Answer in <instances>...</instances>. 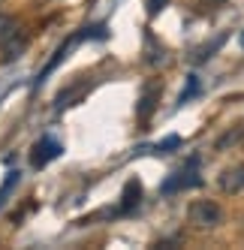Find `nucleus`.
<instances>
[{
  "mask_svg": "<svg viewBox=\"0 0 244 250\" xmlns=\"http://www.w3.org/2000/svg\"><path fill=\"white\" fill-rule=\"evenodd\" d=\"M139 196H142V184H139V181H130L127 190H124V211H130V208L139 202Z\"/></svg>",
  "mask_w": 244,
  "mask_h": 250,
  "instance_id": "7",
  "label": "nucleus"
},
{
  "mask_svg": "<svg viewBox=\"0 0 244 250\" xmlns=\"http://www.w3.org/2000/svg\"><path fill=\"white\" fill-rule=\"evenodd\" d=\"M193 184H199V178H184V172H178L172 181L163 184V193H175L178 187H193Z\"/></svg>",
  "mask_w": 244,
  "mask_h": 250,
  "instance_id": "6",
  "label": "nucleus"
},
{
  "mask_svg": "<svg viewBox=\"0 0 244 250\" xmlns=\"http://www.w3.org/2000/svg\"><path fill=\"white\" fill-rule=\"evenodd\" d=\"M220 217H223L220 205L217 202H208V199H196V202H190V208H187V220L193 223V226H199V229L217 226Z\"/></svg>",
  "mask_w": 244,
  "mask_h": 250,
  "instance_id": "2",
  "label": "nucleus"
},
{
  "mask_svg": "<svg viewBox=\"0 0 244 250\" xmlns=\"http://www.w3.org/2000/svg\"><path fill=\"white\" fill-rule=\"evenodd\" d=\"M220 190L223 193H244V166H232V169H223V175H220Z\"/></svg>",
  "mask_w": 244,
  "mask_h": 250,
  "instance_id": "4",
  "label": "nucleus"
},
{
  "mask_svg": "<svg viewBox=\"0 0 244 250\" xmlns=\"http://www.w3.org/2000/svg\"><path fill=\"white\" fill-rule=\"evenodd\" d=\"M157 100H160V84H148V87H145V94H142V100H139L136 115L142 118V121H148L151 112H154V105H157Z\"/></svg>",
  "mask_w": 244,
  "mask_h": 250,
  "instance_id": "5",
  "label": "nucleus"
},
{
  "mask_svg": "<svg viewBox=\"0 0 244 250\" xmlns=\"http://www.w3.org/2000/svg\"><path fill=\"white\" fill-rule=\"evenodd\" d=\"M178 145H181V139H178V136H169L166 142H160V148H157V151H163V154H166V151H172V148H178Z\"/></svg>",
  "mask_w": 244,
  "mask_h": 250,
  "instance_id": "8",
  "label": "nucleus"
},
{
  "mask_svg": "<svg viewBox=\"0 0 244 250\" xmlns=\"http://www.w3.org/2000/svg\"><path fill=\"white\" fill-rule=\"evenodd\" d=\"M0 48H3L6 58H19L21 48H24V37H21V27L15 19L0 12Z\"/></svg>",
  "mask_w": 244,
  "mask_h": 250,
  "instance_id": "1",
  "label": "nucleus"
},
{
  "mask_svg": "<svg viewBox=\"0 0 244 250\" xmlns=\"http://www.w3.org/2000/svg\"><path fill=\"white\" fill-rule=\"evenodd\" d=\"M55 157H61V142H55L51 136H42L37 142V148H33V166H45Z\"/></svg>",
  "mask_w": 244,
  "mask_h": 250,
  "instance_id": "3",
  "label": "nucleus"
},
{
  "mask_svg": "<svg viewBox=\"0 0 244 250\" xmlns=\"http://www.w3.org/2000/svg\"><path fill=\"white\" fill-rule=\"evenodd\" d=\"M166 0H148V12H157V9H163Z\"/></svg>",
  "mask_w": 244,
  "mask_h": 250,
  "instance_id": "9",
  "label": "nucleus"
},
{
  "mask_svg": "<svg viewBox=\"0 0 244 250\" xmlns=\"http://www.w3.org/2000/svg\"><path fill=\"white\" fill-rule=\"evenodd\" d=\"M241 48H244V33H241Z\"/></svg>",
  "mask_w": 244,
  "mask_h": 250,
  "instance_id": "10",
  "label": "nucleus"
}]
</instances>
